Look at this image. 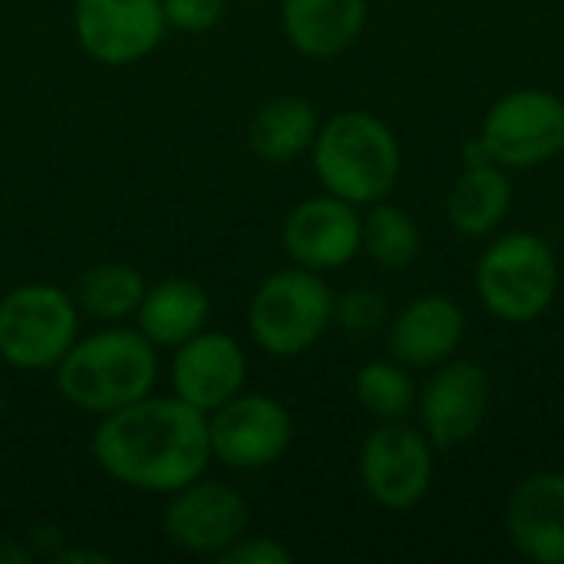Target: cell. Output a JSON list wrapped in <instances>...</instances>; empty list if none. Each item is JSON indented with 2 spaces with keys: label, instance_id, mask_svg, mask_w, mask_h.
<instances>
[{
  "label": "cell",
  "instance_id": "cell-1",
  "mask_svg": "<svg viewBox=\"0 0 564 564\" xmlns=\"http://www.w3.org/2000/svg\"><path fill=\"white\" fill-rule=\"evenodd\" d=\"M93 459L119 486L149 496H172L175 489L202 479L212 463L208 413L188 406L175 393H149L99 416Z\"/></svg>",
  "mask_w": 564,
  "mask_h": 564
},
{
  "label": "cell",
  "instance_id": "cell-2",
  "mask_svg": "<svg viewBox=\"0 0 564 564\" xmlns=\"http://www.w3.org/2000/svg\"><path fill=\"white\" fill-rule=\"evenodd\" d=\"M159 347L135 327L109 324L89 337H76L56 364L59 397L93 416L116 413L155 390Z\"/></svg>",
  "mask_w": 564,
  "mask_h": 564
},
{
  "label": "cell",
  "instance_id": "cell-3",
  "mask_svg": "<svg viewBox=\"0 0 564 564\" xmlns=\"http://www.w3.org/2000/svg\"><path fill=\"white\" fill-rule=\"evenodd\" d=\"M311 155L324 192L357 208L383 202L403 162L393 129L367 109H344L321 122Z\"/></svg>",
  "mask_w": 564,
  "mask_h": 564
},
{
  "label": "cell",
  "instance_id": "cell-4",
  "mask_svg": "<svg viewBox=\"0 0 564 564\" xmlns=\"http://www.w3.org/2000/svg\"><path fill=\"white\" fill-rule=\"evenodd\" d=\"M479 304L506 324L539 321L558 294V261L545 238L509 231L476 261Z\"/></svg>",
  "mask_w": 564,
  "mask_h": 564
},
{
  "label": "cell",
  "instance_id": "cell-5",
  "mask_svg": "<svg viewBox=\"0 0 564 564\" xmlns=\"http://www.w3.org/2000/svg\"><path fill=\"white\" fill-rule=\"evenodd\" d=\"M334 324V291L317 271L284 268L268 274L248 304V330L271 357H301Z\"/></svg>",
  "mask_w": 564,
  "mask_h": 564
},
{
  "label": "cell",
  "instance_id": "cell-6",
  "mask_svg": "<svg viewBox=\"0 0 564 564\" xmlns=\"http://www.w3.org/2000/svg\"><path fill=\"white\" fill-rule=\"evenodd\" d=\"M79 337L73 294L53 284H20L0 297V360L13 370H56Z\"/></svg>",
  "mask_w": 564,
  "mask_h": 564
},
{
  "label": "cell",
  "instance_id": "cell-7",
  "mask_svg": "<svg viewBox=\"0 0 564 564\" xmlns=\"http://www.w3.org/2000/svg\"><path fill=\"white\" fill-rule=\"evenodd\" d=\"M479 142L502 169H539L564 152V99L552 89H512L492 102Z\"/></svg>",
  "mask_w": 564,
  "mask_h": 564
},
{
  "label": "cell",
  "instance_id": "cell-8",
  "mask_svg": "<svg viewBox=\"0 0 564 564\" xmlns=\"http://www.w3.org/2000/svg\"><path fill=\"white\" fill-rule=\"evenodd\" d=\"M360 486L387 512L416 509L433 486L436 449L406 420L380 423L360 449Z\"/></svg>",
  "mask_w": 564,
  "mask_h": 564
},
{
  "label": "cell",
  "instance_id": "cell-9",
  "mask_svg": "<svg viewBox=\"0 0 564 564\" xmlns=\"http://www.w3.org/2000/svg\"><path fill=\"white\" fill-rule=\"evenodd\" d=\"M489 406L492 380L482 364L466 357H453L433 367L423 387L416 390L420 430L426 433L436 453L469 443L486 426Z\"/></svg>",
  "mask_w": 564,
  "mask_h": 564
},
{
  "label": "cell",
  "instance_id": "cell-10",
  "mask_svg": "<svg viewBox=\"0 0 564 564\" xmlns=\"http://www.w3.org/2000/svg\"><path fill=\"white\" fill-rule=\"evenodd\" d=\"M212 459L238 473H258L284 459L294 440L288 406L264 393H238L208 413Z\"/></svg>",
  "mask_w": 564,
  "mask_h": 564
},
{
  "label": "cell",
  "instance_id": "cell-11",
  "mask_svg": "<svg viewBox=\"0 0 564 564\" xmlns=\"http://www.w3.org/2000/svg\"><path fill=\"white\" fill-rule=\"evenodd\" d=\"M248 529V502L238 489L215 479H195L169 496L162 512L165 539L188 555L218 558Z\"/></svg>",
  "mask_w": 564,
  "mask_h": 564
},
{
  "label": "cell",
  "instance_id": "cell-12",
  "mask_svg": "<svg viewBox=\"0 0 564 564\" xmlns=\"http://www.w3.org/2000/svg\"><path fill=\"white\" fill-rule=\"evenodd\" d=\"M73 30L86 56L106 66H132L165 40L162 0H76Z\"/></svg>",
  "mask_w": 564,
  "mask_h": 564
},
{
  "label": "cell",
  "instance_id": "cell-13",
  "mask_svg": "<svg viewBox=\"0 0 564 564\" xmlns=\"http://www.w3.org/2000/svg\"><path fill=\"white\" fill-rule=\"evenodd\" d=\"M281 245L297 268L317 274L337 271L360 254V212L330 192L304 198L288 212Z\"/></svg>",
  "mask_w": 564,
  "mask_h": 564
},
{
  "label": "cell",
  "instance_id": "cell-14",
  "mask_svg": "<svg viewBox=\"0 0 564 564\" xmlns=\"http://www.w3.org/2000/svg\"><path fill=\"white\" fill-rule=\"evenodd\" d=\"M248 357L225 330H202L172 354V393L202 413H215L245 393Z\"/></svg>",
  "mask_w": 564,
  "mask_h": 564
},
{
  "label": "cell",
  "instance_id": "cell-15",
  "mask_svg": "<svg viewBox=\"0 0 564 564\" xmlns=\"http://www.w3.org/2000/svg\"><path fill=\"white\" fill-rule=\"evenodd\" d=\"M466 340V314L446 294H423L410 301L390 324V357L410 370H433L459 354Z\"/></svg>",
  "mask_w": 564,
  "mask_h": 564
},
{
  "label": "cell",
  "instance_id": "cell-16",
  "mask_svg": "<svg viewBox=\"0 0 564 564\" xmlns=\"http://www.w3.org/2000/svg\"><path fill=\"white\" fill-rule=\"evenodd\" d=\"M512 549L535 564H564V473H532L506 506Z\"/></svg>",
  "mask_w": 564,
  "mask_h": 564
},
{
  "label": "cell",
  "instance_id": "cell-17",
  "mask_svg": "<svg viewBox=\"0 0 564 564\" xmlns=\"http://www.w3.org/2000/svg\"><path fill=\"white\" fill-rule=\"evenodd\" d=\"M367 17V0H281L284 36L311 59L344 56L364 36Z\"/></svg>",
  "mask_w": 564,
  "mask_h": 564
},
{
  "label": "cell",
  "instance_id": "cell-18",
  "mask_svg": "<svg viewBox=\"0 0 564 564\" xmlns=\"http://www.w3.org/2000/svg\"><path fill=\"white\" fill-rule=\"evenodd\" d=\"M516 202L509 169L496 162H476L459 172L446 195V218L463 238H489L502 228Z\"/></svg>",
  "mask_w": 564,
  "mask_h": 564
},
{
  "label": "cell",
  "instance_id": "cell-19",
  "mask_svg": "<svg viewBox=\"0 0 564 564\" xmlns=\"http://www.w3.org/2000/svg\"><path fill=\"white\" fill-rule=\"evenodd\" d=\"M212 317L208 291L192 278H162L159 284L145 288V297L135 311L139 330L155 347H178L188 337L202 334Z\"/></svg>",
  "mask_w": 564,
  "mask_h": 564
},
{
  "label": "cell",
  "instance_id": "cell-20",
  "mask_svg": "<svg viewBox=\"0 0 564 564\" xmlns=\"http://www.w3.org/2000/svg\"><path fill=\"white\" fill-rule=\"evenodd\" d=\"M317 129H321L317 109L304 96L284 93V96L268 99L251 116L248 142L258 159L281 165V162H291V159L311 152Z\"/></svg>",
  "mask_w": 564,
  "mask_h": 564
},
{
  "label": "cell",
  "instance_id": "cell-21",
  "mask_svg": "<svg viewBox=\"0 0 564 564\" xmlns=\"http://www.w3.org/2000/svg\"><path fill=\"white\" fill-rule=\"evenodd\" d=\"M142 297H145L142 274L122 261H102V264L86 268L73 291L79 314L102 321V324H122L135 317Z\"/></svg>",
  "mask_w": 564,
  "mask_h": 564
},
{
  "label": "cell",
  "instance_id": "cell-22",
  "mask_svg": "<svg viewBox=\"0 0 564 564\" xmlns=\"http://www.w3.org/2000/svg\"><path fill=\"white\" fill-rule=\"evenodd\" d=\"M370 212L360 215V251L383 271H406L416 264L420 248H423V231L416 218L400 208L383 202L367 205Z\"/></svg>",
  "mask_w": 564,
  "mask_h": 564
},
{
  "label": "cell",
  "instance_id": "cell-23",
  "mask_svg": "<svg viewBox=\"0 0 564 564\" xmlns=\"http://www.w3.org/2000/svg\"><path fill=\"white\" fill-rule=\"evenodd\" d=\"M354 393L377 423H397L416 410V383L410 367L393 357L364 364L354 377Z\"/></svg>",
  "mask_w": 564,
  "mask_h": 564
},
{
  "label": "cell",
  "instance_id": "cell-24",
  "mask_svg": "<svg viewBox=\"0 0 564 564\" xmlns=\"http://www.w3.org/2000/svg\"><path fill=\"white\" fill-rule=\"evenodd\" d=\"M334 324H340V330L350 337H373L387 330L390 324L387 294L367 284L347 288L340 297H334Z\"/></svg>",
  "mask_w": 564,
  "mask_h": 564
},
{
  "label": "cell",
  "instance_id": "cell-25",
  "mask_svg": "<svg viewBox=\"0 0 564 564\" xmlns=\"http://www.w3.org/2000/svg\"><path fill=\"white\" fill-rule=\"evenodd\" d=\"M165 23L182 33H205L221 23L228 0H162Z\"/></svg>",
  "mask_w": 564,
  "mask_h": 564
},
{
  "label": "cell",
  "instance_id": "cell-26",
  "mask_svg": "<svg viewBox=\"0 0 564 564\" xmlns=\"http://www.w3.org/2000/svg\"><path fill=\"white\" fill-rule=\"evenodd\" d=\"M218 562L221 564H291L294 562V555H291V549H284V545H281V542H274V539H264V535L248 539V535H241L231 549H225V552L218 555Z\"/></svg>",
  "mask_w": 564,
  "mask_h": 564
},
{
  "label": "cell",
  "instance_id": "cell-27",
  "mask_svg": "<svg viewBox=\"0 0 564 564\" xmlns=\"http://www.w3.org/2000/svg\"><path fill=\"white\" fill-rule=\"evenodd\" d=\"M0 410H3V397H0Z\"/></svg>",
  "mask_w": 564,
  "mask_h": 564
}]
</instances>
